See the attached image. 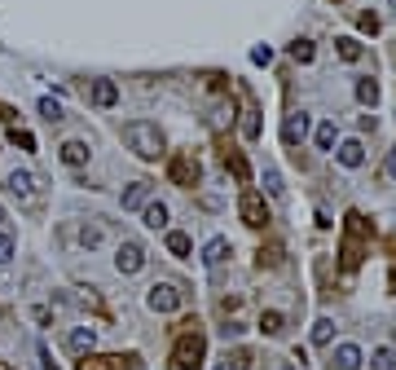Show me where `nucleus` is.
I'll return each mask as SVG.
<instances>
[{
  "label": "nucleus",
  "instance_id": "obj_4",
  "mask_svg": "<svg viewBox=\"0 0 396 370\" xmlns=\"http://www.w3.org/2000/svg\"><path fill=\"white\" fill-rule=\"evenodd\" d=\"M145 305H150L154 313H176L180 309V287L176 282H154V287L145 291Z\"/></svg>",
  "mask_w": 396,
  "mask_h": 370
},
{
  "label": "nucleus",
  "instance_id": "obj_7",
  "mask_svg": "<svg viewBox=\"0 0 396 370\" xmlns=\"http://www.w3.org/2000/svg\"><path fill=\"white\" fill-rule=\"evenodd\" d=\"M238 212H242V221L251 225V229H264V225H269V208H264V198H260V194H251V190L242 194Z\"/></svg>",
  "mask_w": 396,
  "mask_h": 370
},
{
  "label": "nucleus",
  "instance_id": "obj_34",
  "mask_svg": "<svg viewBox=\"0 0 396 370\" xmlns=\"http://www.w3.org/2000/svg\"><path fill=\"white\" fill-rule=\"evenodd\" d=\"M13 260V238L9 234H0V264H9Z\"/></svg>",
  "mask_w": 396,
  "mask_h": 370
},
{
  "label": "nucleus",
  "instance_id": "obj_22",
  "mask_svg": "<svg viewBox=\"0 0 396 370\" xmlns=\"http://www.w3.org/2000/svg\"><path fill=\"white\" fill-rule=\"evenodd\" d=\"M168 251H172V256H180V260H185L190 251H194V243H190V234H180V229H172V234H168Z\"/></svg>",
  "mask_w": 396,
  "mask_h": 370
},
{
  "label": "nucleus",
  "instance_id": "obj_32",
  "mask_svg": "<svg viewBox=\"0 0 396 370\" xmlns=\"http://www.w3.org/2000/svg\"><path fill=\"white\" fill-rule=\"evenodd\" d=\"M79 243H84V247H97V243H102V229H97V225H84V234H79Z\"/></svg>",
  "mask_w": 396,
  "mask_h": 370
},
{
  "label": "nucleus",
  "instance_id": "obj_8",
  "mask_svg": "<svg viewBox=\"0 0 396 370\" xmlns=\"http://www.w3.org/2000/svg\"><path fill=\"white\" fill-rule=\"evenodd\" d=\"M304 137H308V115H304V110L286 115V124H282V141H286V146H300Z\"/></svg>",
  "mask_w": 396,
  "mask_h": 370
},
{
  "label": "nucleus",
  "instance_id": "obj_14",
  "mask_svg": "<svg viewBox=\"0 0 396 370\" xmlns=\"http://www.w3.org/2000/svg\"><path fill=\"white\" fill-rule=\"evenodd\" d=\"M5 185H9V190L18 194V198H31V190H36V177H31L27 167H13V172L5 177Z\"/></svg>",
  "mask_w": 396,
  "mask_h": 370
},
{
  "label": "nucleus",
  "instance_id": "obj_10",
  "mask_svg": "<svg viewBox=\"0 0 396 370\" xmlns=\"http://www.w3.org/2000/svg\"><path fill=\"white\" fill-rule=\"evenodd\" d=\"M330 370H361V348L357 344H339L330 352Z\"/></svg>",
  "mask_w": 396,
  "mask_h": 370
},
{
  "label": "nucleus",
  "instance_id": "obj_19",
  "mask_svg": "<svg viewBox=\"0 0 396 370\" xmlns=\"http://www.w3.org/2000/svg\"><path fill=\"white\" fill-rule=\"evenodd\" d=\"M312 141H317V150H335V141H339V128L335 124H317V132H312Z\"/></svg>",
  "mask_w": 396,
  "mask_h": 370
},
{
  "label": "nucleus",
  "instance_id": "obj_21",
  "mask_svg": "<svg viewBox=\"0 0 396 370\" xmlns=\"http://www.w3.org/2000/svg\"><path fill=\"white\" fill-rule=\"evenodd\" d=\"M225 167H229L238 181H251V167H246V159L238 155V150H225Z\"/></svg>",
  "mask_w": 396,
  "mask_h": 370
},
{
  "label": "nucleus",
  "instance_id": "obj_12",
  "mask_svg": "<svg viewBox=\"0 0 396 370\" xmlns=\"http://www.w3.org/2000/svg\"><path fill=\"white\" fill-rule=\"evenodd\" d=\"M114 102H119V84H114V79H93V106L110 110Z\"/></svg>",
  "mask_w": 396,
  "mask_h": 370
},
{
  "label": "nucleus",
  "instance_id": "obj_27",
  "mask_svg": "<svg viewBox=\"0 0 396 370\" xmlns=\"http://www.w3.org/2000/svg\"><path fill=\"white\" fill-rule=\"evenodd\" d=\"M40 120H48V124H62V106L53 102V97H40Z\"/></svg>",
  "mask_w": 396,
  "mask_h": 370
},
{
  "label": "nucleus",
  "instance_id": "obj_42",
  "mask_svg": "<svg viewBox=\"0 0 396 370\" xmlns=\"http://www.w3.org/2000/svg\"><path fill=\"white\" fill-rule=\"evenodd\" d=\"M0 221H5V208H0Z\"/></svg>",
  "mask_w": 396,
  "mask_h": 370
},
{
  "label": "nucleus",
  "instance_id": "obj_15",
  "mask_svg": "<svg viewBox=\"0 0 396 370\" xmlns=\"http://www.w3.org/2000/svg\"><path fill=\"white\" fill-rule=\"evenodd\" d=\"M335 155H339L343 167H361V163H366V146H361V141H343Z\"/></svg>",
  "mask_w": 396,
  "mask_h": 370
},
{
  "label": "nucleus",
  "instance_id": "obj_31",
  "mask_svg": "<svg viewBox=\"0 0 396 370\" xmlns=\"http://www.w3.org/2000/svg\"><path fill=\"white\" fill-rule=\"evenodd\" d=\"M357 27L366 31V36H374V31H378V13H374V9H366V13H357Z\"/></svg>",
  "mask_w": 396,
  "mask_h": 370
},
{
  "label": "nucleus",
  "instance_id": "obj_35",
  "mask_svg": "<svg viewBox=\"0 0 396 370\" xmlns=\"http://www.w3.org/2000/svg\"><path fill=\"white\" fill-rule=\"evenodd\" d=\"M251 62H260V66L273 62V49H269V44H256V49H251Z\"/></svg>",
  "mask_w": 396,
  "mask_h": 370
},
{
  "label": "nucleus",
  "instance_id": "obj_29",
  "mask_svg": "<svg viewBox=\"0 0 396 370\" xmlns=\"http://www.w3.org/2000/svg\"><path fill=\"white\" fill-rule=\"evenodd\" d=\"M9 141L18 146V150H36V137H31L27 128H9Z\"/></svg>",
  "mask_w": 396,
  "mask_h": 370
},
{
  "label": "nucleus",
  "instance_id": "obj_38",
  "mask_svg": "<svg viewBox=\"0 0 396 370\" xmlns=\"http://www.w3.org/2000/svg\"><path fill=\"white\" fill-rule=\"evenodd\" d=\"M383 172H388V177L396 181V150H392V155H388V163H383Z\"/></svg>",
  "mask_w": 396,
  "mask_h": 370
},
{
  "label": "nucleus",
  "instance_id": "obj_33",
  "mask_svg": "<svg viewBox=\"0 0 396 370\" xmlns=\"http://www.w3.org/2000/svg\"><path fill=\"white\" fill-rule=\"evenodd\" d=\"M264 190H269V194H282V177H277L273 167H269V172H264Z\"/></svg>",
  "mask_w": 396,
  "mask_h": 370
},
{
  "label": "nucleus",
  "instance_id": "obj_20",
  "mask_svg": "<svg viewBox=\"0 0 396 370\" xmlns=\"http://www.w3.org/2000/svg\"><path fill=\"white\" fill-rule=\"evenodd\" d=\"M282 326H286V317L277 313V309H264V313H260V331H264V335H282Z\"/></svg>",
  "mask_w": 396,
  "mask_h": 370
},
{
  "label": "nucleus",
  "instance_id": "obj_37",
  "mask_svg": "<svg viewBox=\"0 0 396 370\" xmlns=\"http://www.w3.org/2000/svg\"><path fill=\"white\" fill-rule=\"evenodd\" d=\"M220 335H225V340H238L242 326H238V322H229V326H220Z\"/></svg>",
  "mask_w": 396,
  "mask_h": 370
},
{
  "label": "nucleus",
  "instance_id": "obj_30",
  "mask_svg": "<svg viewBox=\"0 0 396 370\" xmlns=\"http://www.w3.org/2000/svg\"><path fill=\"white\" fill-rule=\"evenodd\" d=\"M374 370H396V352L392 348H374Z\"/></svg>",
  "mask_w": 396,
  "mask_h": 370
},
{
  "label": "nucleus",
  "instance_id": "obj_9",
  "mask_svg": "<svg viewBox=\"0 0 396 370\" xmlns=\"http://www.w3.org/2000/svg\"><path fill=\"white\" fill-rule=\"evenodd\" d=\"M119 203H124V212H141L145 203H150V185H145V181H132L128 190L119 194Z\"/></svg>",
  "mask_w": 396,
  "mask_h": 370
},
{
  "label": "nucleus",
  "instance_id": "obj_13",
  "mask_svg": "<svg viewBox=\"0 0 396 370\" xmlns=\"http://www.w3.org/2000/svg\"><path fill=\"white\" fill-rule=\"evenodd\" d=\"M58 159H62L66 167H84V163H88V146H84V141H62Z\"/></svg>",
  "mask_w": 396,
  "mask_h": 370
},
{
  "label": "nucleus",
  "instance_id": "obj_41",
  "mask_svg": "<svg viewBox=\"0 0 396 370\" xmlns=\"http://www.w3.org/2000/svg\"><path fill=\"white\" fill-rule=\"evenodd\" d=\"M0 370H13V366H5V362H0Z\"/></svg>",
  "mask_w": 396,
  "mask_h": 370
},
{
  "label": "nucleus",
  "instance_id": "obj_25",
  "mask_svg": "<svg viewBox=\"0 0 396 370\" xmlns=\"http://www.w3.org/2000/svg\"><path fill=\"white\" fill-rule=\"evenodd\" d=\"M124 362H128V357H88L79 370H124Z\"/></svg>",
  "mask_w": 396,
  "mask_h": 370
},
{
  "label": "nucleus",
  "instance_id": "obj_44",
  "mask_svg": "<svg viewBox=\"0 0 396 370\" xmlns=\"http://www.w3.org/2000/svg\"><path fill=\"white\" fill-rule=\"evenodd\" d=\"M286 370H291V366H286Z\"/></svg>",
  "mask_w": 396,
  "mask_h": 370
},
{
  "label": "nucleus",
  "instance_id": "obj_26",
  "mask_svg": "<svg viewBox=\"0 0 396 370\" xmlns=\"http://www.w3.org/2000/svg\"><path fill=\"white\" fill-rule=\"evenodd\" d=\"M335 49H339V58H343V62H357V58H361V44H357L352 36H339Z\"/></svg>",
  "mask_w": 396,
  "mask_h": 370
},
{
  "label": "nucleus",
  "instance_id": "obj_6",
  "mask_svg": "<svg viewBox=\"0 0 396 370\" xmlns=\"http://www.w3.org/2000/svg\"><path fill=\"white\" fill-rule=\"evenodd\" d=\"M141 264H145V247L141 243H119V251H114V269L119 274H141Z\"/></svg>",
  "mask_w": 396,
  "mask_h": 370
},
{
  "label": "nucleus",
  "instance_id": "obj_36",
  "mask_svg": "<svg viewBox=\"0 0 396 370\" xmlns=\"http://www.w3.org/2000/svg\"><path fill=\"white\" fill-rule=\"evenodd\" d=\"M40 366H44V370H58V362H53V352H48V344H40Z\"/></svg>",
  "mask_w": 396,
  "mask_h": 370
},
{
  "label": "nucleus",
  "instance_id": "obj_43",
  "mask_svg": "<svg viewBox=\"0 0 396 370\" xmlns=\"http://www.w3.org/2000/svg\"><path fill=\"white\" fill-rule=\"evenodd\" d=\"M388 5H392V9H396V0H388Z\"/></svg>",
  "mask_w": 396,
  "mask_h": 370
},
{
  "label": "nucleus",
  "instance_id": "obj_16",
  "mask_svg": "<svg viewBox=\"0 0 396 370\" xmlns=\"http://www.w3.org/2000/svg\"><path fill=\"white\" fill-rule=\"evenodd\" d=\"M225 256H229V238H211V243L203 247V264H207V269H216Z\"/></svg>",
  "mask_w": 396,
  "mask_h": 370
},
{
  "label": "nucleus",
  "instance_id": "obj_28",
  "mask_svg": "<svg viewBox=\"0 0 396 370\" xmlns=\"http://www.w3.org/2000/svg\"><path fill=\"white\" fill-rule=\"evenodd\" d=\"M330 335H335V322H330V317H322V322L312 326V344H330Z\"/></svg>",
  "mask_w": 396,
  "mask_h": 370
},
{
  "label": "nucleus",
  "instance_id": "obj_11",
  "mask_svg": "<svg viewBox=\"0 0 396 370\" xmlns=\"http://www.w3.org/2000/svg\"><path fill=\"white\" fill-rule=\"evenodd\" d=\"M93 344H97V331H93V326H75L71 335H66V348H71L75 357H84V352H93Z\"/></svg>",
  "mask_w": 396,
  "mask_h": 370
},
{
  "label": "nucleus",
  "instance_id": "obj_40",
  "mask_svg": "<svg viewBox=\"0 0 396 370\" xmlns=\"http://www.w3.org/2000/svg\"><path fill=\"white\" fill-rule=\"evenodd\" d=\"M388 282H392V291H396V264H392V278H388Z\"/></svg>",
  "mask_w": 396,
  "mask_h": 370
},
{
  "label": "nucleus",
  "instance_id": "obj_39",
  "mask_svg": "<svg viewBox=\"0 0 396 370\" xmlns=\"http://www.w3.org/2000/svg\"><path fill=\"white\" fill-rule=\"evenodd\" d=\"M216 370H242V366H238V362H225V366H216Z\"/></svg>",
  "mask_w": 396,
  "mask_h": 370
},
{
  "label": "nucleus",
  "instance_id": "obj_2",
  "mask_svg": "<svg viewBox=\"0 0 396 370\" xmlns=\"http://www.w3.org/2000/svg\"><path fill=\"white\" fill-rule=\"evenodd\" d=\"M343 221H348V225H343V229H348V238H343V247H339V269H343V274H352V269L361 264V234H366V216L348 212Z\"/></svg>",
  "mask_w": 396,
  "mask_h": 370
},
{
  "label": "nucleus",
  "instance_id": "obj_1",
  "mask_svg": "<svg viewBox=\"0 0 396 370\" xmlns=\"http://www.w3.org/2000/svg\"><path fill=\"white\" fill-rule=\"evenodd\" d=\"M124 141L132 146V155H137V159H159V155H163V132H159V124H150V120L124 124Z\"/></svg>",
  "mask_w": 396,
  "mask_h": 370
},
{
  "label": "nucleus",
  "instance_id": "obj_17",
  "mask_svg": "<svg viewBox=\"0 0 396 370\" xmlns=\"http://www.w3.org/2000/svg\"><path fill=\"white\" fill-rule=\"evenodd\" d=\"M141 221L150 225V229H168V208H163V203H145L141 208Z\"/></svg>",
  "mask_w": 396,
  "mask_h": 370
},
{
  "label": "nucleus",
  "instance_id": "obj_3",
  "mask_svg": "<svg viewBox=\"0 0 396 370\" xmlns=\"http://www.w3.org/2000/svg\"><path fill=\"white\" fill-rule=\"evenodd\" d=\"M203 352H207V340L203 331H185L172 348V370H198L203 366Z\"/></svg>",
  "mask_w": 396,
  "mask_h": 370
},
{
  "label": "nucleus",
  "instance_id": "obj_24",
  "mask_svg": "<svg viewBox=\"0 0 396 370\" xmlns=\"http://www.w3.org/2000/svg\"><path fill=\"white\" fill-rule=\"evenodd\" d=\"M291 58L300 62V66H308L312 58H317V49H312V40H295V44H291Z\"/></svg>",
  "mask_w": 396,
  "mask_h": 370
},
{
  "label": "nucleus",
  "instance_id": "obj_23",
  "mask_svg": "<svg viewBox=\"0 0 396 370\" xmlns=\"http://www.w3.org/2000/svg\"><path fill=\"white\" fill-rule=\"evenodd\" d=\"M242 137H246V141H256V137H260V110H256V106H246V110H242Z\"/></svg>",
  "mask_w": 396,
  "mask_h": 370
},
{
  "label": "nucleus",
  "instance_id": "obj_18",
  "mask_svg": "<svg viewBox=\"0 0 396 370\" xmlns=\"http://www.w3.org/2000/svg\"><path fill=\"white\" fill-rule=\"evenodd\" d=\"M357 102L361 106H378V79H357Z\"/></svg>",
  "mask_w": 396,
  "mask_h": 370
},
{
  "label": "nucleus",
  "instance_id": "obj_5",
  "mask_svg": "<svg viewBox=\"0 0 396 370\" xmlns=\"http://www.w3.org/2000/svg\"><path fill=\"white\" fill-rule=\"evenodd\" d=\"M168 177L176 181V185H198V177H203V167H198V159L194 155H172V163H168Z\"/></svg>",
  "mask_w": 396,
  "mask_h": 370
}]
</instances>
